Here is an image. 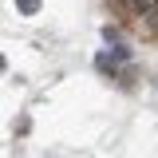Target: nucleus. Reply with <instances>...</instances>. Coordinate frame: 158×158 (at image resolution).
Returning a JSON list of instances; mask_svg holds the SVG:
<instances>
[{"label":"nucleus","instance_id":"1","mask_svg":"<svg viewBox=\"0 0 158 158\" xmlns=\"http://www.w3.org/2000/svg\"><path fill=\"white\" fill-rule=\"evenodd\" d=\"M118 4H127V8H131L135 16H146V12L154 8V0H118Z\"/></svg>","mask_w":158,"mask_h":158},{"label":"nucleus","instance_id":"2","mask_svg":"<svg viewBox=\"0 0 158 158\" xmlns=\"http://www.w3.org/2000/svg\"><path fill=\"white\" fill-rule=\"evenodd\" d=\"M16 8L24 12V16H36V12H40V0H16Z\"/></svg>","mask_w":158,"mask_h":158}]
</instances>
